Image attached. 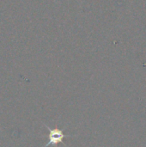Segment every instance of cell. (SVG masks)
Instances as JSON below:
<instances>
[{
	"instance_id": "cell-1",
	"label": "cell",
	"mask_w": 146,
	"mask_h": 147,
	"mask_svg": "<svg viewBox=\"0 0 146 147\" xmlns=\"http://www.w3.org/2000/svg\"><path fill=\"white\" fill-rule=\"evenodd\" d=\"M46 127L49 130V135H48V142L45 146V147H48L49 146H55L59 143H61L63 139L65 137H69V135H65L63 134L62 130H59L58 128L51 129L48 127L46 126Z\"/></svg>"
}]
</instances>
